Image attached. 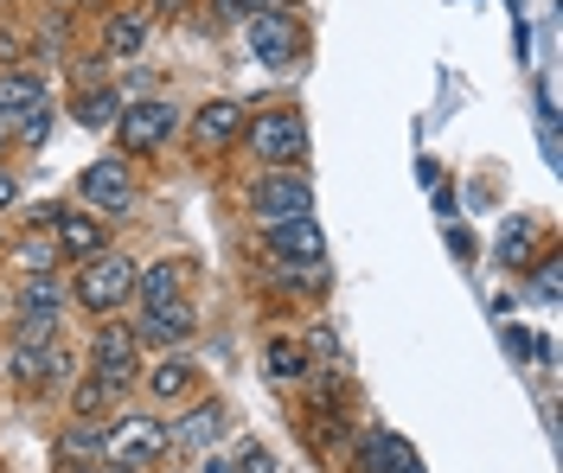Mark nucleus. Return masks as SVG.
Wrapping results in <instances>:
<instances>
[{
	"mask_svg": "<svg viewBox=\"0 0 563 473\" xmlns=\"http://www.w3.org/2000/svg\"><path fill=\"white\" fill-rule=\"evenodd\" d=\"M77 301L90 307V314H109V307H122L129 294H135V262L129 256H115V250H97V256H84V275H77Z\"/></svg>",
	"mask_w": 563,
	"mask_h": 473,
	"instance_id": "nucleus-1",
	"label": "nucleus"
},
{
	"mask_svg": "<svg viewBox=\"0 0 563 473\" xmlns=\"http://www.w3.org/2000/svg\"><path fill=\"white\" fill-rule=\"evenodd\" d=\"M70 473H135V468H122V461H115V468H109V461H103V468H97V461H84V468H70Z\"/></svg>",
	"mask_w": 563,
	"mask_h": 473,
	"instance_id": "nucleus-31",
	"label": "nucleus"
},
{
	"mask_svg": "<svg viewBox=\"0 0 563 473\" xmlns=\"http://www.w3.org/2000/svg\"><path fill=\"white\" fill-rule=\"evenodd\" d=\"M58 314H65V282L45 269L20 289V320H58Z\"/></svg>",
	"mask_w": 563,
	"mask_h": 473,
	"instance_id": "nucleus-14",
	"label": "nucleus"
},
{
	"mask_svg": "<svg viewBox=\"0 0 563 473\" xmlns=\"http://www.w3.org/2000/svg\"><path fill=\"white\" fill-rule=\"evenodd\" d=\"M20 135H26V147H38V142H45V135H52V103L26 115V122H20Z\"/></svg>",
	"mask_w": 563,
	"mask_h": 473,
	"instance_id": "nucleus-27",
	"label": "nucleus"
},
{
	"mask_svg": "<svg viewBox=\"0 0 563 473\" xmlns=\"http://www.w3.org/2000/svg\"><path fill=\"white\" fill-rule=\"evenodd\" d=\"M192 327H199V314L186 301H167V307H147V320H141L135 339H147V346H179V339H192Z\"/></svg>",
	"mask_w": 563,
	"mask_h": 473,
	"instance_id": "nucleus-13",
	"label": "nucleus"
},
{
	"mask_svg": "<svg viewBox=\"0 0 563 473\" xmlns=\"http://www.w3.org/2000/svg\"><path fill=\"white\" fill-rule=\"evenodd\" d=\"M141 38H147V13H115L103 26V52L109 58H135Z\"/></svg>",
	"mask_w": 563,
	"mask_h": 473,
	"instance_id": "nucleus-18",
	"label": "nucleus"
},
{
	"mask_svg": "<svg viewBox=\"0 0 563 473\" xmlns=\"http://www.w3.org/2000/svg\"><path fill=\"white\" fill-rule=\"evenodd\" d=\"M115 115H122V97H115V90H84V97H77V122H84V128H109Z\"/></svg>",
	"mask_w": 563,
	"mask_h": 473,
	"instance_id": "nucleus-21",
	"label": "nucleus"
},
{
	"mask_svg": "<svg viewBox=\"0 0 563 473\" xmlns=\"http://www.w3.org/2000/svg\"><path fill=\"white\" fill-rule=\"evenodd\" d=\"M269 371H276V378H301V371H308V359H301L295 346H269Z\"/></svg>",
	"mask_w": 563,
	"mask_h": 473,
	"instance_id": "nucleus-24",
	"label": "nucleus"
},
{
	"mask_svg": "<svg viewBox=\"0 0 563 473\" xmlns=\"http://www.w3.org/2000/svg\"><path fill=\"white\" fill-rule=\"evenodd\" d=\"M20 199V185H13V173H0V205H13Z\"/></svg>",
	"mask_w": 563,
	"mask_h": 473,
	"instance_id": "nucleus-32",
	"label": "nucleus"
},
{
	"mask_svg": "<svg viewBox=\"0 0 563 473\" xmlns=\"http://www.w3.org/2000/svg\"><path fill=\"white\" fill-rule=\"evenodd\" d=\"M358 461H365V473H422L417 448H410L404 436H390V429H365Z\"/></svg>",
	"mask_w": 563,
	"mask_h": 473,
	"instance_id": "nucleus-11",
	"label": "nucleus"
},
{
	"mask_svg": "<svg viewBox=\"0 0 563 473\" xmlns=\"http://www.w3.org/2000/svg\"><path fill=\"white\" fill-rule=\"evenodd\" d=\"M250 212L263 224H282V218H308L314 212V185L301 180L295 167H269L263 180L250 185Z\"/></svg>",
	"mask_w": 563,
	"mask_h": 473,
	"instance_id": "nucleus-3",
	"label": "nucleus"
},
{
	"mask_svg": "<svg viewBox=\"0 0 563 473\" xmlns=\"http://www.w3.org/2000/svg\"><path fill=\"white\" fill-rule=\"evenodd\" d=\"M269 256L288 262V269H320V256H327V237H320L314 212L308 218H282L269 224Z\"/></svg>",
	"mask_w": 563,
	"mask_h": 473,
	"instance_id": "nucleus-7",
	"label": "nucleus"
},
{
	"mask_svg": "<svg viewBox=\"0 0 563 473\" xmlns=\"http://www.w3.org/2000/svg\"><path fill=\"white\" fill-rule=\"evenodd\" d=\"M115 397L103 378H90V384H77V397H70V416H84V423H103V403Z\"/></svg>",
	"mask_w": 563,
	"mask_h": 473,
	"instance_id": "nucleus-23",
	"label": "nucleus"
},
{
	"mask_svg": "<svg viewBox=\"0 0 563 473\" xmlns=\"http://www.w3.org/2000/svg\"><path fill=\"white\" fill-rule=\"evenodd\" d=\"M154 7H161V13H179V7H186V0H154Z\"/></svg>",
	"mask_w": 563,
	"mask_h": 473,
	"instance_id": "nucleus-34",
	"label": "nucleus"
},
{
	"mask_svg": "<svg viewBox=\"0 0 563 473\" xmlns=\"http://www.w3.org/2000/svg\"><path fill=\"white\" fill-rule=\"evenodd\" d=\"M58 339V320H20V346H52Z\"/></svg>",
	"mask_w": 563,
	"mask_h": 473,
	"instance_id": "nucleus-26",
	"label": "nucleus"
},
{
	"mask_svg": "<svg viewBox=\"0 0 563 473\" xmlns=\"http://www.w3.org/2000/svg\"><path fill=\"white\" fill-rule=\"evenodd\" d=\"M506 352H512V359H526V352H538V339L519 333V327H506Z\"/></svg>",
	"mask_w": 563,
	"mask_h": 473,
	"instance_id": "nucleus-29",
	"label": "nucleus"
},
{
	"mask_svg": "<svg viewBox=\"0 0 563 473\" xmlns=\"http://www.w3.org/2000/svg\"><path fill=\"white\" fill-rule=\"evenodd\" d=\"M199 473H238V468H231V461H218V454H211V461H206V468H199Z\"/></svg>",
	"mask_w": 563,
	"mask_h": 473,
	"instance_id": "nucleus-33",
	"label": "nucleus"
},
{
	"mask_svg": "<svg viewBox=\"0 0 563 473\" xmlns=\"http://www.w3.org/2000/svg\"><path fill=\"white\" fill-rule=\"evenodd\" d=\"M103 423H84V416H77V423H70L65 436H58V461H65V468H84V461H97V454H103Z\"/></svg>",
	"mask_w": 563,
	"mask_h": 473,
	"instance_id": "nucleus-15",
	"label": "nucleus"
},
{
	"mask_svg": "<svg viewBox=\"0 0 563 473\" xmlns=\"http://www.w3.org/2000/svg\"><path fill=\"white\" fill-rule=\"evenodd\" d=\"M33 110H45V83L33 71H7L0 77V128H20Z\"/></svg>",
	"mask_w": 563,
	"mask_h": 473,
	"instance_id": "nucleus-12",
	"label": "nucleus"
},
{
	"mask_svg": "<svg viewBox=\"0 0 563 473\" xmlns=\"http://www.w3.org/2000/svg\"><path fill=\"white\" fill-rule=\"evenodd\" d=\"M0 142H7V128H0Z\"/></svg>",
	"mask_w": 563,
	"mask_h": 473,
	"instance_id": "nucleus-35",
	"label": "nucleus"
},
{
	"mask_svg": "<svg viewBox=\"0 0 563 473\" xmlns=\"http://www.w3.org/2000/svg\"><path fill=\"white\" fill-rule=\"evenodd\" d=\"M526 244H531V230H526V224H512V230H506V244H499V256H506V262L519 269V262H531Z\"/></svg>",
	"mask_w": 563,
	"mask_h": 473,
	"instance_id": "nucleus-25",
	"label": "nucleus"
},
{
	"mask_svg": "<svg viewBox=\"0 0 563 473\" xmlns=\"http://www.w3.org/2000/svg\"><path fill=\"white\" fill-rule=\"evenodd\" d=\"M301 20H288L282 7H263V13H250V52L263 58V65H288L295 52H301Z\"/></svg>",
	"mask_w": 563,
	"mask_h": 473,
	"instance_id": "nucleus-6",
	"label": "nucleus"
},
{
	"mask_svg": "<svg viewBox=\"0 0 563 473\" xmlns=\"http://www.w3.org/2000/svg\"><path fill=\"white\" fill-rule=\"evenodd\" d=\"M77 192H84V205H97V212H135V180H129V160H122V154L84 167V173H77Z\"/></svg>",
	"mask_w": 563,
	"mask_h": 473,
	"instance_id": "nucleus-5",
	"label": "nucleus"
},
{
	"mask_svg": "<svg viewBox=\"0 0 563 473\" xmlns=\"http://www.w3.org/2000/svg\"><path fill=\"white\" fill-rule=\"evenodd\" d=\"M52 237H58V256H97V250H103V224H97V218H70V212H65Z\"/></svg>",
	"mask_w": 563,
	"mask_h": 473,
	"instance_id": "nucleus-16",
	"label": "nucleus"
},
{
	"mask_svg": "<svg viewBox=\"0 0 563 473\" xmlns=\"http://www.w3.org/2000/svg\"><path fill=\"white\" fill-rule=\"evenodd\" d=\"M167 441H174V436L161 429V416H122V423H109V436H103V461L141 468V461H154Z\"/></svg>",
	"mask_w": 563,
	"mask_h": 473,
	"instance_id": "nucleus-4",
	"label": "nucleus"
},
{
	"mask_svg": "<svg viewBox=\"0 0 563 473\" xmlns=\"http://www.w3.org/2000/svg\"><path fill=\"white\" fill-rule=\"evenodd\" d=\"M115 128H122V154H147L174 135V110L167 103H129L115 115Z\"/></svg>",
	"mask_w": 563,
	"mask_h": 473,
	"instance_id": "nucleus-9",
	"label": "nucleus"
},
{
	"mask_svg": "<svg viewBox=\"0 0 563 473\" xmlns=\"http://www.w3.org/2000/svg\"><path fill=\"white\" fill-rule=\"evenodd\" d=\"M218 429H224V409L218 403H206V409H192L179 429H167L174 441H192V448H206V441H218Z\"/></svg>",
	"mask_w": 563,
	"mask_h": 473,
	"instance_id": "nucleus-20",
	"label": "nucleus"
},
{
	"mask_svg": "<svg viewBox=\"0 0 563 473\" xmlns=\"http://www.w3.org/2000/svg\"><path fill=\"white\" fill-rule=\"evenodd\" d=\"M135 352H141V339L129 327H103L97 346H90V378H103L109 391L135 384Z\"/></svg>",
	"mask_w": 563,
	"mask_h": 473,
	"instance_id": "nucleus-8",
	"label": "nucleus"
},
{
	"mask_svg": "<svg viewBox=\"0 0 563 473\" xmlns=\"http://www.w3.org/2000/svg\"><path fill=\"white\" fill-rule=\"evenodd\" d=\"M244 142L256 147V160L263 167H301V154H308V128H301V115L295 110H269L244 122Z\"/></svg>",
	"mask_w": 563,
	"mask_h": 473,
	"instance_id": "nucleus-2",
	"label": "nucleus"
},
{
	"mask_svg": "<svg viewBox=\"0 0 563 473\" xmlns=\"http://www.w3.org/2000/svg\"><path fill=\"white\" fill-rule=\"evenodd\" d=\"M538 294H544V301H558V256H544V262H538Z\"/></svg>",
	"mask_w": 563,
	"mask_h": 473,
	"instance_id": "nucleus-28",
	"label": "nucleus"
},
{
	"mask_svg": "<svg viewBox=\"0 0 563 473\" xmlns=\"http://www.w3.org/2000/svg\"><path fill=\"white\" fill-rule=\"evenodd\" d=\"M192 142L206 147V154H218V147H238V142H244V103H231V97L206 103V110L192 115Z\"/></svg>",
	"mask_w": 563,
	"mask_h": 473,
	"instance_id": "nucleus-10",
	"label": "nucleus"
},
{
	"mask_svg": "<svg viewBox=\"0 0 563 473\" xmlns=\"http://www.w3.org/2000/svg\"><path fill=\"white\" fill-rule=\"evenodd\" d=\"M192 384H199V371H192V364H186V359H167V364H154V371H147V391H154V397H161V403L186 397Z\"/></svg>",
	"mask_w": 563,
	"mask_h": 473,
	"instance_id": "nucleus-19",
	"label": "nucleus"
},
{
	"mask_svg": "<svg viewBox=\"0 0 563 473\" xmlns=\"http://www.w3.org/2000/svg\"><path fill=\"white\" fill-rule=\"evenodd\" d=\"M244 473H276V461H269L263 448H250V454H244Z\"/></svg>",
	"mask_w": 563,
	"mask_h": 473,
	"instance_id": "nucleus-30",
	"label": "nucleus"
},
{
	"mask_svg": "<svg viewBox=\"0 0 563 473\" xmlns=\"http://www.w3.org/2000/svg\"><path fill=\"white\" fill-rule=\"evenodd\" d=\"M20 262H26L33 275H45V269H58V237H52V230H33V237L20 244Z\"/></svg>",
	"mask_w": 563,
	"mask_h": 473,
	"instance_id": "nucleus-22",
	"label": "nucleus"
},
{
	"mask_svg": "<svg viewBox=\"0 0 563 473\" xmlns=\"http://www.w3.org/2000/svg\"><path fill=\"white\" fill-rule=\"evenodd\" d=\"M135 294H141V314H147V307H167V301H179V269H174V262H154V269H141V275H135Z\"/></svg>",
	"mask_w": 563,
	"mask_h": 473,
	"instance_id": "nucleus-17",
	"label": "nucleus"
}]
</instances>
